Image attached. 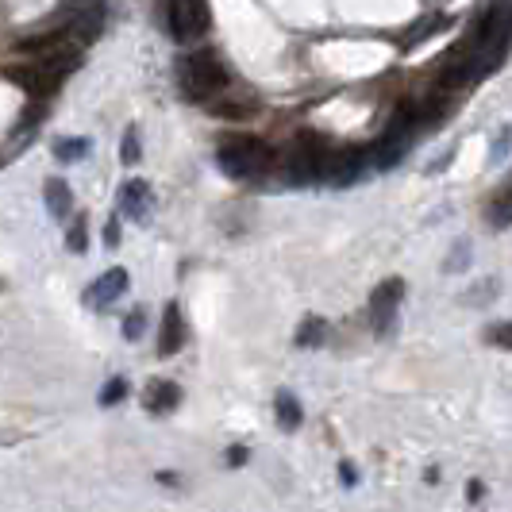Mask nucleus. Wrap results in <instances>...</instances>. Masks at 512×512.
Wrapping results in <instances>:
<instances>
[{"label": "nucleus", "instance_id": "f8f14e48", "mask_svg": "<svg viewBox=\"0 0 512 512\" xmlns=\"http://www.w3.org/2000/svg\"><path fill=\"white\" fill-rule=\"evenodd\" d=\"M66 35H70V27L62 24V27H51V31H43V35H27V39H20L16 43V54H47L54 51V47H62L66 43Z\"/></svg>", "mask_w": 512, "mask_h": 512}, {"label": "nucleus", "instance_id": "4468645a", "mask_svg": "<svg viewBox=\"0 0 512 512\" xmlns=\"http://www.w3.org/2000/svg\"><path fill=\"white\" fill-rule=\"evenodd\" d=\"M486 220L493 224V228H509V224H512V174H509V181H505V185L493 193Z\"/></svg>", "mask_w": 512, "mask_h": 512}, {"label": "nucleus", "instance_id": "cd10ccee", "mask_svg": "<svg viewBox=\"0 0 512 512\" xmlns=\"http://www.w3.org/2000/svg\"><path fill=\"white\" fill-rule=\"evenodd\" d=\"M482 493H486L482 482H470V501H482Z\"/></svg>", "mask_w": 512, "mask_h": 512}, {"label": "nucleus", "instance_id": "f03ea898", "mask_svg": "<svg viewBox=\"0 0 512 512\" xmlns=\"http://www.w3.org/2000/svg\"><path fill=\"white\" fill-rule=\"evenodd\" d=\"M228 85L231 74L216 58V51H193L181 58V93H189L193 101L212 97V93H228Z\"/></svg>", "mask_w": 512, "mask_h": 512}, {"label": "nucleus", "instance_id": "aec40b11", "mask_svg": "<svg viewBox=\"0 0 512 512\" xmlns=\"http://www.w3.org/2000/svg\"><path fill=\"white\" fill-rule=\"evenodd\" d=\"M124 397H128V382H124V378H112V382H104V389H101V405H104V409L120 405Z\"/></svg>", "mask_w": 512, "mask_h": 512}, {"label": "nucleus", "instance_id": "7ed1b4c3", "mask_svg": "<svg viewBox=\"0 0 512 512\" xmlns=\"http://www.w3.org/2000/svg\"><path fill=\"white\" fill-rule=\"evenodd\" d=\"M328 162H332V151L324 147V139L320 135H301L293 154H289V178L297 185L328 178Z\"/></svg>", "mask_w": 512, "mask_h": 512}, {"label": "nucleus", "instance_id": "f3484780", "mask_svg": "<svg viewBox=\"0 0 512 512\" xmlns=\"http://www.w3.org/2000/svg\"><path fill=\"white\" fill-rule=\"evenodd\" d=\"M324 320L320 316H305L301 320V328H297V347H320L324 343Z\"/></svg>", "mask_w": 512, "mask_h": 512}, {"label": "nucleus", "instance_id": "6e6552de", "mask_svg": "<svg viewBox=\"0 0 512 512\" xmlns=\"http://www.w3.org/2000/svg\"><path fill=\"white\" fill-rule=\"evenodd\" d=\"M120 208H124L128 220H139V224H143L154 208V189L143 178L124 181V185H120Z\"/></svg>", "mask_w": 512, "mask_h": 512}, {"label": "nucleus", "instance_id": "1a4fd4ad", "mask_svg": "<svg viewBox=\"0 0 512 512\" xmlns=\"http://www.w3.org/2000/svg\"><path fill=\"white\" fill-rule=\"evenodd\" d=\"M181 347H185V320H181V308L170 301L162 308V335H158V355L162 359H174Z\"/></svg>", "mask_w": 512, "mask_h": 512}, {"label": "nucleus", "instance_id": "b1692460", "mask_svg": "<svg viewBox=\"0 0 512 512\" xmlns=\"http://www.w3.org/2000/svg\"><path fill=\"white\" fill-rule=\"evenodd\" d=\"M104 247H108V251L120 247V216H112V220L104 224Z\"/></svg>", "mask_w": 512, "mask_h": 512}, {"label": "nucleus", "instance_id": "20e7f679", "mask_svg": "<svg viewBox=\"0 0 512 512\" xmlns=\"http://www.w3.org/2000/svg\"><path fill=\"white\" fill-rule=\"evenodd\" d=\"M166 24L178 43L208 35V24H212L208 0H166Z\"/></svg>", "mask_w": 512, "mask_h": 512}, {"label": "nucleus", "instance_id": "a211bd4d", "mask_svg": "<svg viewBox=\"0 0 512 512\" xmlns=\"http://www.w3.org/2000/svg\"><path fill=\"white\" fill-rule=\"evenodd\" d=\"M139 158H143V151H139V128L131 124V128L124 131V139H120V162H124V166H135Z\"/></svg>", "mask_w": 512, "mask_h": 512}, {"label": "nucleus", "instance_id": "39448f33", "mask_svg": "<svg viewBox=\"0 0 512 512\" xmlns=\"http://www.w3.org/2000/svg\"><path fill=\"white\" fill-rule=\"evenodd\" d=\"M401 297H405V282H401V278H385V282L370 293V320H374V332L378 335L393 332Z\"/></svg>", "mask_w": 512, "mask_h": 512}, {"label": "nucleus", "instance_id": "0eeeda50", "mask_svg": "<svg viewBox=\"0 0 512 512\" xmlns=\"http://www.w3.org/2000/svg\"><path fill=\"white\" fill-rule=\"evenodd\" d=\"M128 285H131L128 270H124V266H112V270H104L101 278L85 289V305L89 308L112 305L116 297H124V289H128Z\"/></svg>", "mask_w": 512, "mask_h": 512}, {"label": "nucleus", "instance_id": "dca6fc26", "mask_svg": "<svg viewBox=\"0 0 512 512\" xmlns=\"http://www.w3.org/2000/svg\"><path fill=\"white\" fill-rule=\"evenodd\" d=\"M89 147H93V143H89L85 135H66V139L54 143V158H58L62 166H70V162H81V158L89 154Z\"/></svg>", "mask_w": 512, "mask_h": 512}, {"label": "nucleus", "instance_id": "2eb2a0df", "mask_svg": "<svg viewBox=\"0 0 512 512\" xmlns=\"http://www.w3.org/2000/svg\"><path fill=\"white\" fill-rule=\"evenodd\" d=\"M212 116H220V120H255L258 101L255 97H243V101H228V97H220V101H212Z\"/></svg>", "mask_w": 512, "mask_h": 512}, {"label": "nucleus", "instance_id": "5701e85b", "mask_svg": "<svg viewBox=\"0 0 512 512\" xmlns=\"http://www.w3.org/2000/svg\"><path fill=\"white\" fill-rule=\"evenodd\" d=\"M459 262L462 266L470 262V247H466V243H455V251H451L447 262H443V274H459Z\"/></svg>", "mask_w": 512, "mask_h": 512}, {"label": "nucleus", "instance_id": "a878e982", "mask_svg": "<svg viewBox=\"0 0 512 512\" xmlns=\"http://www.w3.org/2000/svg\"><path fill=\"white\" fill-rule=\"evenodd\" d=\"M339 478H343L347 486H355V482H359V470H355L351 462H339Z\"/></svg>", "mask_w": 512, "mask_h": 512}, {"label": "nucleus", "instance_id": "393cba45", "mask_svg": "<svg viewBox=\"0 0 512 512\" xmlns=\"http://www.w3.org/2000/svg\"><path fill=\"white\" fill-rule=\"evenodd\" d=\"M509 151H512V128H501V135H497V147H493V162H501Z\"/></svg>", "mask_w": 512, "mask_h": 512}, {"label": "nucleus", "instance_id": "4be33fe9", "mask_svg": "<svg viewBox=\"0 0 512 512\" xmlns=\"http://www.w3.org/2000/svg\"><path fill=\"white\" fill-rule=\"evenodd\" d=\"M66 243H70L74 255H85V251H89V228H85V220H74V228H70V235H66Z\"/></svg>", "mask_w": 512, "mask_h": 512}, {"label": "nucleus", "instance_id": "9d476101", "mask_svg": "<svg viewBox=\"0 0 512 512\" xmlns=\"http://www.w3.org/2000/svg\"><path fill=\"white\" fill-rule=\"evenodd\" d=\"M181 405V385L178 382H151L147 385V412L166 416Z\"/></svg>", "mask_w": 512, "mask_h": 512}, {"label": "nucleus", "instance_id": "412c9836", "mask_svg": "<svg viewBox=\"0 0 512 512\" xmlns=\"http://www.w3.org/2000/svg\"><path fill=\"white\" fill-rule=\"evenodd\" d=\"M486 343L501 347V351H512V320H501V324L486 328Z\"/></svg>", "mask_w": 512, "mask_h": 512}, {"label": "nucleus", "instance_id": "6ab92c4d", "mask_svg": "<svg viewBox=\"0 0 512 512\" xmlns=\"http://www.w3.org/2000/svg\"><path fill=\"white\" fill-rule=\"evenodd\" d=\"M143 328H147V312H143V308H131L128 316H124V339H128V343H139V339H143Z\"/></svg>", "mask_w": 512, "mask_h": 512}, {"label": "nucleus", "instance_id": "f257e3e1", "mask_svg": "<svg viewBox=\"0 0 512 512\" xmlns=\"http://www.w3.org/2000/svg\"><path fill=\"white\" fill-rule=\"evenodd\" d=\"M278 162V151L262 139H224L216 151V166L228 178H255V174H270Z\"/></svg>", "mask_w": 512, "mask_h": 512}, {"label": "nucleus", "instance_id": "423d86ee", "mask_svg": "<svg viewBox=\"0 0 512 512\" xmlns=\"http://www.w3.org/2000/svg\"><path fill=\"white\" fill-rule=\"evenodd\" d=\"M374 162V147H339L328 162V181L335 185H351L355 178H362V170Z\"/></svg>", "mask_w": 512, "mask_h": 512}, {"label": "nucleus", "instance_id": "bb28decb", "mask_svg": "<svg viewBox=\"0 0 512 512\" xmlns=\"http://www.w3.org/2000/svg\"><path fill=\"white\" fill-rule=\"evenodd\" d=\"M247 459H251V451H247V447H231L228 451V466H243Z\"/></svg>", "mask_w": 512, "mask_h": 512}, {"label": "nucleus", "instance_id": "9b49d317", "mask_svg": "<svg viewBox=\"0 0 512 512\" xmlns=\"http://www.w3.org/2000/svg\"><path fill=\"white\" fill-rule=\"evenodd\" d=\"M43 201H47V212H51L54 220H66L70 208H74V193H70V185L62 178H47L43 181Z\"/></svg>", "mask_w": 512, "mask_h": 512}, {"label": "nucleus", "instance_id": "ddd939ff", "mask_svg": "<svg viewBox=\"0 0 512 512\" xmlns=\"http://www.w3.org/2000/svg\"><path fill=\"white\" fill-rule=\"evenodd\" d=\"M274 412H278V424H282L285 432H297V428L305 424V409H301V401H297L289 389H282V393L274 397Z\"/></svg>", "mask_w": 512, "mask_h": 512}]
</instances>
